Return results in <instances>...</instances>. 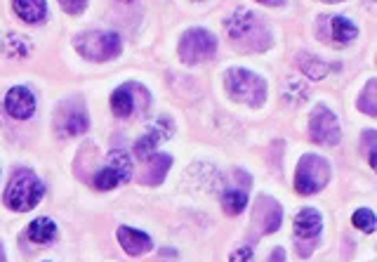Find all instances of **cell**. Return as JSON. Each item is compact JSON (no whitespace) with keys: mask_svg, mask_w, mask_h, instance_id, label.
Listing matches in <instances>:
<instances>
[{"mask_svg":"<svg viewBox=\"0 0 377 262\" xmlns=\"http://www.w3.org/2000/svg\"><path fill=\"white\" fill-rule=\"evenodd\" d=\"M226 33L239 50L246 53H262L271 45V31L260 14L250 10H236L226 19Z\"/></svg>","mask_w":377,"mask_h":262,"instance_id":"6da1fadb","label":"cell"},{"mask_svg":"<svg viewBox=\"0 0 377 262\" xmlns=\"http://www.w3.org/2000/svg\"><path fill=\"white\" fill-rule=\"evenodd\" d=\"M224 87L231 94V99L248 107H260L267 99V83H264V78L248 69H229Z\"/></svg>","mask_w":377,"mask_h":262,"instance_id":"7a4b0ae2","label":"cell"},{"mask_svg":"<svg viewBox=\"0 0 377 262\" xmlns=\"http://www.w3.org/2000/svg\"><path fill=\"white\" fill-rule=\"evenodd\" d=\"M43 196H45V187H43V182L35 178L31 170H19L10 180V185H7L5 203H7V208L26 213V210L38 206Z\"/></svg>","mask_w":377,"mask_h":262,"instance_id":"3957f363","label":"cell"},{"mask_svg":"<svg viewBox=\"0 0 377 262\" xmlns=\"http://www.w3.org/2000/svg\"><path fill=\"white\" fill-rule=\"evenodd\" d=\"M76 50L87 62H109L121 55V38L111 31H87L76 38Z\"/></svg>","mask_w":377,"mask_h":262,"instance_id":"277c9868","label":"cell"},{"mask_svg":"<svg viewBox=\"0 0 377 262\" xmlns=\"http://www.w3.org/2000/svg\"><path fill=\"white\" fill-rule=\"evenodd\" d=\"M328 180H330V165L325 158L314 154H307L300 158L297 175H295V189H297V194L309 196L321 192L328 185Z\"/></svg>","mask_w":377,"mask_h":262,"instance_id":"5b68a950","label":"cell"},{"mask_svg":"<svg viewBox=\"0 0 377 262\" xmlns=\"http://www.w3.org/2000/svg\"><path fill=\"white\" fill-rule=\"evenodd\" d=\"M217 53V38L205 28H189L180 40V57L184 64H201Z\"/></svg>","mask_w":377,"mask_h":262,"instance_id":"8992f818","label":"cell"},{"mask_svg":"<svg viewBox=\"0 0 377 262\" xmlns=\"http://www.w3.org/2000/svg\"><path fill=\"white\" fill-rule=\"evenodd\" d=\"M132 178V161L125 151H111L106 158V165L97 173L94 178V187L102 189V192H109V189H116L118 185L128 182Z\"/></svg>","mask_w":377,"mask_h":262,"instance_id":"52a82bcc","label":"cell"},{"mask_svg":"<svg viewBox=\"0 0 377 262\" xmlns=\"http://www.w3.org/2000/svg\"><path fill=\"white\" fill-rule=\"evenodd\" d=\"M309 135L316 144H332L339 142L342 137V128H339L337 116L330 111L328 107H316L312 114V121H309Z\"/></svg>","mask_w":377,"mask_h":262,"instance_id":"ba28073f","label":"cell"},{"mask_svg":"<svg viewBox=\"0 0 377 262\" xmlns=\"http://www.w3.org/2000/svg\"><path fill=\"white\" fill-rule=\"evenodd\" d=\"M253 220L264 234H273V231L280 227V222H283V208H280V203L276 199H271V196H260L255 203Z\"/></svg>","mask_w":377,"mask_h":262,"instance_id":"9c48e42d","label":"cell"},{"mask_svg":"<svg viewBox=\"0 0 377 262\" xmlns=\"http://www.w3.org/2000/svg\"><path fill=\"white\" fill-rule=\"evenodd\" d=\"M5 109H7V114H10L12 119H19V121L31 119V114L35 111L33 92L28 90V87L14 85L12 90L5 94Z\"/></svg>","mask_w":377,"mask_h":262,"instance_id":"30bf717a","label":"cell"},{"mask_svg":"<svg viewBox=\"0 0 377 262\" xmlns=\"http://www.w3.org/2000/svg\"><path fill=\"white\" fill-rule=\"evenodd\" d=\"M116 239L118 244L123 246V251L128 253V256H144V253H149L153 249V241L149 234H144V231L139 229H132V227H118L116 231Z\"/></svg>","mask_w":377,"mask_h":262,"instance_id":"8fae6325","label":"cell"},{"mask_svg":"<svg viewBox=\"0 0 377 262\" xmlns=\"http://www.w3.org/2000/svg\"><path fill=\"white\" fill-rule=\"evenodd\" d=\"M323 220L321 213L314 208H302L297 215H295V234L302 239H314L321 234Z\"/></svg>","mask_w":377,"mask_h":262,"instance_id":"7c38bea8","label":"cell"},{"mask_svg":"<svg viewBox=\"0 0 377 262\" xmlns=\"http://www.w3.org/2000/svg\"><path fill=\"white\" fill-rule=\"evenodd\" d=\"M12 5L14 12L19 14V19H24L26 24H38L48 14L45 0H12Z\"/></svg>","mask_w":377,"mask_h":262,"instance_id":"4fadbf2b","label":"cell"},{"mask_svg":"<svg viewBox=\"0 0 377 262\" xmlns=\"http://www.w3.org/2000/svg\"><path fill=\"white\" fill-rule=\"evenodd\" d=\"M57 236V224L50 220V217H38V220L31 222V227H28V239H31L33 244H53Z\"/></svg>","mask_w":377,"mask_h":262,"instance_id":"5bb4252c","label":"cell"},{"mask_svg":"<svg viewBox=\"0 0 377 262\" xmlns=\"http://www.w3.org/2000/svg\"><path fill=\"white\" fill-rule=\"evenodd\" d=\"M170 165H173V158H170V156H165V154H151L149 173L144 175L142 182H144V185H151V187L160 185V182L165 180V175H168V170H170Z\"/></svg>","mask_w":377,"mask_h":262,"instance_id":"9a60e30c","label":"cell"},{"mask_svg":"<svg viewBox=\"0 0 377 262\" xmlns=\"http://www.w3.org/2000/svg\"><path fill=\"white\" fill-rule=\"evenodd\" d=\"M111 109H114L116 116H121V119H125V116H130L132 111H135V97H132V83L118 87V90L111 94Z\"/></svg>","mask_w":377,"mask_h":262,"instance_id":"2e32d148","label":"cell"},{"mask_svg":"<svg viewBox=\"0 0 377 262\" xmlns=\"http://www.w3.org/2000/svg\"><path fill=\"white\" fill-rule=\"evenodd\" d=\"M300 69H302V74H305L307 78H312V81H321V78L328 76V71L330 67L325 62H321L319 57H314V55H300Z\"/></svg>","mask_w":377,"mask_h":262,"instance_id":"e0dca14e","label":"cell"},{"mask_svg":"<svg viewBox=\"0 0 377 262\" xmlns=\"http://www.w3.org/2000/svg\"><path fill=\"white\" fill-rule=\"evenodd\" d=\"M222 206H224L229 215H239L248 206V194L243 192V189H226V192L222 194Z\"/></svg>","mask_w":377,"mask_h":262,"instance_id":"ac0fdd59","label":"cell"},{"mask_svg":"<svg viewBox=\"0 0 377 262\" xmlns=\"http://www.w3.org/2000/svg\"><path fill=\"white\" fill-rule=\"evenodd\" d=\"M332 36L337 38V43H351L359 36V28L346 17H332Z\"/></svg>","mask_w":377,"mask_h":262,"instance_id":"d6986e66","label":"cell"},{"mask_svg":"<svg viewBox=\"0 0 377 262\" xmlns=\"http://www.w3.org/2000/svg\"><path fill=\"white\" fill-rule=\"evenodd\" d=\"M160 137H165V135H160V130H151V133H146L142 140H137L135 154L139 158H149V154H151L153 149H156V144L160 142Z\"/></svg>","mask_w":377,"mask_h":262,"instance_id":"ffe728a7","label":"cell"},{"mask_svg":"<svg viewBox=\"0 0 377 262\" xmlns=\"http://www.w3.org/2000/svg\"><path fill=\"white\" fill-rule=\"evenodd\" d=\"M375 87H377V83L375 81H368V85H366V90H364V94L359 97V109L364 114H368V116H375L377 114V104H375Z\"/></svg>","mask_w":377,"mask_h":262,"instance_id":"44dd1931","label":"cell"},{"mask_svg":"<svg viewBox=\"0 0 377 262\" xmlns=\"http://www.w3.org/2000/svg\"><path fill=\"white\" fill-rule=\"evenodd\" d=\"M351 222H354V227H359L361 231H366V234H371L375 229V215L371 208H359L356 213H354Z\"/></svg>","mask_w":377,"mask_h":262,"instance_id":"7402d4cb","label":"cell"},{"mask_svg":"<svg viewBox=\"0 0 377 262\" xmlns=\"http://www.w3.org/2000/svg\"><path fill=\"white\" fill-rule=\"evenodd\" d=\"M87 126H90V121H87V114L85 111H73L69 116V121H66V133L69 135H83Z\"/></svg>","mask_w":377,"mask_h":262,"instance_id":"603a6c76","label":"cell"},{"mask_svg":"<svg viewBox=\"0 0 377 262\" xmlns=\"http://www.w3.org/2000/svg\"><path fill=\"white\" fill-rule=\"evenodd\" d=\"M59 5L64 7V12H69V14H80V12L85 10L87 0H59Z\"/></svg>","mask_w":377,"mask_h":262,"instance_id":"cb8c5ba5","label":"cell"},{"mask_svg":"<svg viewBox=\"0 0 377 262\" xmlns=\"http://www.w3.org/2000/svg\"><path fill=\"white\" fill-rule=\"evenodd\" d=\"M229 262H255V256H253V249H248V246H243V249L234 251Z\"/></svg>","mask_w":377,"mask_h":262,"instance_id":"d4e9b609","label":"cell"},{"mask_svg":"<svg viewBox=\"0 0 377 262\" xmlns=\"http://www.w3.org/2000/svg\"><path fill=\"white\" fill-rule=\"evenodd\" d=\"M280 260H285V256H283V251H276V253H273V258H271V262H280Z\"/></svg>","mask_w":377,"mask_h":262,"instance_id":"484cf974","label":"cell"},{"mask_svg":"<svg viewBox=\"0 0 377 262\" xmlns=\"http://www.w3.org/2000/svg\"><path fill=\"white\" fill-rule=\"evenodd\" d=\"M0 262H5V251H3V246H0Z\"/></svg>","mask_w":377,"mask_h":262,"instance_id":"4316f807","label":"cell"},{"mask_svg":"<svg viewBox=\"0 0 377 262\" xmlns=\"http://www.w3.org/2000/svg\"><path fill=\"white\" fill-rule=\"evenodd\" d=\"M323 3H344V0H323Z\"/></svg>","mask_w":377,"mask_h":262,"instance_id":"83f0119b","label":"cell"},{"mask_svg":"<svg viewBox=\"0 0 377 262\" xmlns=\"http://www.w3.org/2000/svg\"><path fill=\"white\" fill-rule=\"evenodd\" d=\"M262 3H264V0H262Z\"/></svg>","mask_w":377,"mask_h":262,"instance_id":"f1b7e54d","label":"cell"}]
</instances>
